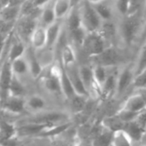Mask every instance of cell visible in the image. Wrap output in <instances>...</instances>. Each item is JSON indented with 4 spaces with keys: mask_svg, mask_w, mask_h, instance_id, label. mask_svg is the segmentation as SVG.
<instances>
[{
    "mask_svg": "<svg viewBox=\"0 0 146 146\" xmlns=\"http://www.w3.org/2000/svg\"><path fill=\"white\" fill-rule=\"evenodd\" d=\"M143 21L140 10L117 19L120 46L122 49L126 50L137 49V40Z\"/></svg>",
    "mask_w": 146,
    "mask_h": 146,
    "instance_id": "6da1fadb",
    "label": "cell"
},
{
    "mask_svg": "<svg viewBox=\"0 0 146 146\" xmlns=\"http://www.w3.org/2000/svg\"><path fill=\"white\" fill-rule=\"evenodd\" d=\"M126 50L114 45L108 46L101 54L89 58L92 65H100L106 68H115L120 67L127 62L126 61L125 56Z\"/></svg>",
    "mask_w": 146,
    "mask_h": 146,
    "instance_id": "7a4b0ae2",
    "label": "cell"
},
{
    "mask_svg": "<svg viewBox=\"0 0 146 146\" xmlns=\"http://www.w3.org/2000/svg\"><path fill=\"white\" fill-rule=\"evenodd\" d=\"M135 79V72L133 60L119 67L116 79V87L114 92V98H120L126 94L127 91L133 87Z\"/></svg>",
    "mask_w": 146,
    "mask_h": 146,
    "instance_id": "3957f363",
    "label": "cell"
},
{
    "mask_svg": "<svg viewBox=\"0 0 146 146\" xmlns=\"http://www.w3.org/2000/svg\"><path fill=\"white\" fill-rule=\"evenodd\" d=\"M82 26L88 33L98 32L102 24V20L100 18L93 5L86 0H81L77 3Z\"/></svg>",
    "mask_w": 146,
    "mask_h": 146,
    "instance_id": "277c9868",
    "label": "cell"
},
{
    "mask_svg": "<svg viewBox=\"0 0 146 146\" xmlns=\"http://www.w3.org/2000/svg\"><path fill=\"white\" fill-rule=\"evenodd\" d=\"M108 45L106 40L101 36L98 32L88 33L85 40L83 44L82 49L85 55L89 57H94L101 54Z\"/></svg>",
    "mask_w": 146,
    "mask_h": 146,
    "instance_id": "5b68a950",
    "label": "cell"
},
{
    "mask_svg": "<svg viewBox=\"0 0 146 146\" xmlns=\"http://www.w3.org/2000/svg\"><path fill=\"white\" fill-rule=\"evenodd\" d=\"M39 24V21L29 16H20L15 22L14 29L15 35L25 44L29 42V38Z\"/></svg>",
    "mask_w": 146,
    "mask_h": 146,
    "instance_id": "8992f818",
    "label": "cell"
},
{
    "mask_svg": "<svg viewBox=\"0 0 146 146\" xmlns=\"http://www.w3.org/2000/svg\"><path fill=\"white\" fill-rule=\"evenodd\" d=\"M67 115L61 111H49V112H39L34 116L29 118L24 122L29 123H39V124H49L55 125L58 123L65 122L67 119Z\"/></svg>",
    "mask_w": 146,
    "mask_h": 146,
    "instance_id": "52a82bcc",
    "label": "cell"
},
{
    "mask_svg": "<svg viewBox=\"0 0 146 146\" xmlns=\"http://www.w3.org/2000/svg\"><path fill=\"white\" fill-rule=\"evenodd\" d=\"M13 77L10 62L7 59L2 63L0 68V104L9 97V88Z\"/></svg>",
    "mask_w": 146,
    "mask_h": 146,
    "instance_id": "ba28073f",
    "label": "cell"
},
{
    "mask_svg": "<svg viewBox=\"0 0 146 146\" xmlns=\"http://www.w3.org/2000/svg\"><path fill=\"white\" fill-rule=\"evenodd\" d=\"M77 71H78V74L80 76L81 80L83 81L85 88L87 89V91L89 94V97L92 95H96V97L101 96L100 91L94 80L92 66L81 65V66L77 67Z\"/></svg>",
    "mask_w": 146,
    "mask_h": 146,
    "instance_id": "9c48e42d",
    "label": "cell"
},
{
    "mask_svg": "<svg viewBox=\"0 0 146 146\" xmlns=\"http://www.w3.org/2000/svg\"><path fill=\"white\" fill-rule=\"evenodd\" d=\"M44 87L51 93L61 94V84L59 78V67H52L49 72L42 77Z\"/></svg>",
    "mask_w": 146,
    "mask_h": 146,
    "instance_id": "30bf717a",
    "label": "cell"
},
{
    "mask_svg": "<svg viewBox=\"0 0 146 146\" xmlns=\"http://www.w3.org/2000/svg\"><path fill=\"white\" fill-rule=\"evenodd\" d=\"M21 3H9L0 8V21L14 25L21 15Z\"/></svg>",
    "mask_w": 146,
    "mask_h": 146,
    "instance_id": "8fae6325",
    "label": "cell"
},
{
    "mask_svg": "<svg viewBox=\"0 0 146 146\" xmlns=\"http://www.w3.org/2000/svg\"><path fill=\"white\" fill-rule=\"evenodd\" d=\"M0 108L7 114L19 115L26 109L25 100L22 97L9 96L2 104H0Z\"/></svg>",
    "mask_w": 146,
    "mask_h": 146,
    "instance_id": "7c38bea8",
    "label": "cell"
},
{
    "mask_svg": "<svg viewBox=\"0 0 146 146\" xmlns=\"http://www.w3.org/2000/svg\"><path fill=\"white\" fill-rule=\"evenodd\" d=\"M24 56L28 64V70H29L30 75L34 79L40 77L43 73L44 68L38 59L36 51L32 47L29 46L28 49L27 48V50Z\"/></svg>",
    "mask_w": 146,
    "mask_h": 146,
    "instance_id": "4fadbf2b",
    "label": "cell"
},
{
    "mask_svg": "<svg viewBox=\"0 0 146 146\" xmlns=\"http://www.w3.org/2000/svg\"><path fill=\"white\" fill-rule=\"evenodd\" d=\"M126 110H128L134 114H139L141 111L146 110V105L142 98V97L137 92H133L129 95L124 101L122 106L120 107Z\"/></svg>",
    "mask_w": 146,
    "mask_h": 146,
    "instance_id": "5bb4252c",
    "label": "cell"
},
{
    "mask_svg": "<svg viewBox=\"0 0 146 146\" xmlns=\"http://www.w3.org/2000/svg\"><path fill=\"white\" fill-rule=\"evenodd\" d=\"M136 145L143 143V139L146 135V130L143 129L135 121L125 123L122 129Z\"/></svg>",
    "mask_w": 146,
    "mask_h": 146,
    "instance_id": "9a60e30c",
    "label": "cell"
},
{
    "mask_svg": "<svg viewBox=\"0 0 146 146\" xmlns=\"http://www.w3.org/2000/svg\"><path fill=\"white\" fill-rule=\"evenodd\" d=\"M28 43H29V46L32 47L35 51H39L45 49L46 46V27L38 24L30 37Z\"/></svg>",
    "mask_w": 146,
    "mask_h": 146,
    "instance_id": "2e32d148",
    "label": "cell"
},
{
    "mask_svg": "<svg viewBox=\"0 0 146 146\" xmlns=\"http://www.w3.org/2000/svg\"><path fill=\"white\" fill-rule=\"evenodd\" d=\"M46 48L52 49L54 48L61 36L62 32V23L61 20H57L53 24L46 27Z\"/></svg>",
    "mask_w": 146,
    "mask_h": 146,
    "instance_id": "e0dca14e",
    "label": "cell"
},
{
    "mask_svg": "<svg viewBox=\"0 0 146 146\" xmlns=\"http://www.w3.org/2000/svg\"><path fill=\"white\" fill-rule=\"evenodd\" d=\"M65 70L67 72V74H68L71 81V84L73 86L76 94L85 96V97H89V94L87 89L85 88L83 81L80 79L78 71H77V67H76V64L70 68H65Z\"/></svg>",
    "mask_w": 146,
    "mask_h": 146,
    "instance_id": "ac0fdd59",
    "label": "cell"
},
{
    "mask_svg": "<svg viewBox=\"0 0 146 146\" xmlns=\"http://www.w3.org/2000/svg\"><path fill=\"white\" fill-rule=\"evenodd\" d=\"M92 5L94 9H96V13L98 14V15L100 16V18L102 20V21H109L117 20V16L115 15L112 3L108 2V0H105L103 2L92 4Z\"/></svg>",
    "mask_w": 146,
    "mask_h": 146,
    "instance_id": "d6986e66",
    "label": "cell"
},
{
    "mask_svg": "<svg viewBox=\"0 0 146 146\" xmlns=\"http://www.w3.org/2000/svg\"><path fill=\"white\" fill-rule=\"evenodd\" d=\"M27 47L26 44L22 41L16 35L15 38V40H12L9 45V49L8 50V56L7 60L9 62H13L22 56H23L26 53Z\"/></svg>",
    "mask_w": 146,
    "mask_h": 146,
    "instance_id": "ffe728a7",
    "label": "cell"
},
{
    "mask_svg": "<svg viewBox=\"0 0 146 146\" xmlns=\"http://www.w3.org/2000/svg\"><path fill=\"white\" fill-rule=\"evenodd\" d=\"M53 3L54 0H52L51 2H49L48 3H46L45 6L41 8L40 18H39V25L44 27H47L57 21L54 12V8H53Z\"/></svg>",
    "mask_w": 146,
    "mask_h": 146,
    "instance_id": "44dd1931",
    "label": "cell"
},
{
    "mask_svg": "<svg viewBox=\"0 0 146 146\" xmlns=\"http://www.w3.org/2000/svg\"><path fill=\"white\" fill-rule=\"evenodd\" d=\"M77 56L74 50V47L70 44H65L60 50V64L65 68H70L76 64Z\"/></svg>",
    "mask_w": 146,
    "mask_h": 146,
    "instance_id": "7402d4cb",
    "label": "cell"
},
{
    "mask_svg": "<svg viewBox=\"0 0 146 146\" xmlns=\"http://www.w3.org/2000/svg\"><path fill=\"white\" fill-rule=\"evenodd\" d=\"M59 78H60V84H61V91L62 94L70 100L76 95L75 90L71 84V81L67 74L65 68L60 64L59 66Z\"/></svg>",
    "mask_w": 146,
    "mask_h": 146,
    "instance_id": "603a6c76",
    "label": "cell"
},
{
    "mask_svg": "<svg viewBox=\"0 0 146 146\" xmlns=\"http://www.w3.org/2000/svg\"><path fill=\"white\" fill-rule=\"evenodd\" d=\"M133 62L135 76L146 69V40L143 42L136 50V56Z\"/></svg>",
    "mask_w": 146,
    "mask_h": 146,
    "instance_id": "cb8c5ba5",
    "label": "cell"
},
{
    "mask_svg": "<svg viewBox=\"0 0 146 146\" xmlns=\"http://www.w3.org/2000/svg\"><path fill=\"white\" fill-rule=\"evenodd\" d=\"M65 26L67 27L68 32L74 30L76 28H78L82 26L81 23V17H80V12L77 4L71 7L69 13L65 16Z\"/></svg>",
    "mask_w": 146,
    "mask_h": 146,
    "instance_id": "d4e9b609",
    "label": "cell"
},
{
    "mask_svg": "<svg viewBox=\"0 0 146 146\" xmlns=\"http://www.w3.org/2000/svg\"><path fill=\"white\" fill-rule=\"evenodd\" d=\"M113 133L102 125V129L95 136L91 146H110L112 145Z\"/></svg>",
    "mask_w": 146,
    "mask_h": 146,
    "instance_id": "484cf974",
    "label": "cell"
},
{
    "mask_svg": "<svg viewBox=\"0 0 146 146\" xmlns=\"http://www.w3.org/2000/svg\"><path fill=\"white\" fill-rule=\"evenodd\" d=\"M91 66H92V71H93L95 83L97 86V87L100 91V93H101L102 87L108 78L110 68H106V67L100 66V65H91Z\"/></svg>",
    "mask_w": 146,
    "mask_h": 146,
    "instance_id": "4316f807",
    "label": "cell"
},
{
    "mask_svg": "<svg viewBox=\"0 0 146 146\" xmlns=\"http://www.w3.org/2000/svg\"><path fill=\"white\" fill-rule=\"evenodd\" d=\"M25 106L30 110L42 112L46 107V102L44 98L40 95H32L28 98V100H25Z\"/></svg>",
    "mask_w": 146,
    "mask_h": 146,
    "instance_id": "83f0119b",
    "label": "cell"
},
{
    "mask_svg": "<svg viewBox=\"0 0 146 146\" xmlns=\"http://www.w3.org/2000/svg\"><path fill=\"white\" fill-rule=\"evenodd\" d=\"M68 33H69V38L71 40L70 44L72 46L75 45L78 48H82L85 38L88 34V32L84 29V27L81 26L78 28L69 31Z\"/></svg>",
    "mask_w": 146,
    "mask_h": 146,
    "instance_id": "f1b7e54d",
    "label": "cell"
},
{
    "mask_svg": "<svg viewBox=\"0 0 146 146\" xmlns=\"http://www.w3.org/2000/svg\"><path fill=\"white\" fill-rule=\"evenodd\" d=\"M10 64H11V69H12L13 74L17 76L20 79H21V77H22L29 73L28 64L25 56L11 62Z\"/></svg>",
    "mask_w": 146,
    "mask_h": 146,
    "instance_id": "f546056e",
    "label": "cell"
},
{
    "mask_svg": "<svg viewBox=\"0 0 146 146\" xmlns=\"http://www.w3.org/2000/svg\"><path fill=\"white\" fill-rule=\"evenodd\" d=\"M71 7V0H54L53 8L57 20L65 18Z\"/></svg>",
    "mask_w": 146,
    "mask_h": 146,
    "instance_id": "4dcf8cb0",
    "label": "cell"
},
{
    "mask_svg": "<svg viewBox=\"0 0 146 146\" xmlns=\"http://www.w3.org/2000/svg\"><path fill=\"white\" fill-rule=\"evenodd\" d=\"M70 126H71V124L69 122H66V121L52 125L50 127L46 128L45 131H43L39 135V137L52 138V137H55V136L60 135L61 133H65L70 127Z\"/></svg>",
    "mask_w": 146,
    "mask_h": 146,
    "instance_id": "1f68e13d",
    "label": "cell"
},
{
    "mask_svg": "<svg viewBox=\"0 0 146 146\" xmlns=\"http://www.w3.org/2000/svg\"><path fill=\"white\" fill-rule=\"evenodd\" d=\"M112 5L117 19L124 17L131 12V0H112Z\"/></svg>",
    "mask_w": 146,
    "mask_h": 146,
    "instance_id": "d6a6232c",
    "label": "cell"
},
{
    "mask_svg": "<svg viewBox=\"0 0 146 146\" xmlns=\"http://www.w3.org/2000/svg\"><path fill=\"white\" fill-rule=\"evenodd\" d=\"M88 98H89V97L76 94L73 98H71L69 100L70 104H71V111L75 114L83 112L88 104Z\"/></svg>",
    "mask_w": 146,
    "mask_h": 146,
    "instance_id": "836d02e7",
    "label": "cell"
},
{
    "mask_svg": "<svg viewBox=\"0 0 146 146\" xmlns=\"http://www.w3.org/2000/svg\"><path fill=\"white\" fill-rule=\"evenodd\" d=\"M112 145L113 146H135L123 130H119L113 133Z\"/></svg>",
    "mask_w": 146,
    "mask_h": 146,
    "instance_id": "e575fe53",
    "label": "cell"
},
{
    "mask_svg": "<svg viewBox=\"0 0 146 146\" xmlns=\"http://www.w3.org/2000/svg\"><path fill=\"white\" fill-rule=\"evenodd\" d=\"M23 93H24V86L21 79L13 74L9 88V96L22 97Z\"/></svg>",
    "mask_w": 146,
    "mask_h": 146,
    "instance_id": "d590c367",
    "label": "cell"
},
{
    "mask_svg": "<svg viewBox=\"0 0 146 146\" xmlns=\"http://www.w3.org/2000/svg\"><path fill=\"white\" fill-rule=\"evenodd\" d=\"M123 123H127L130 121H134L135 117L137 116L138 114H134L132 113L128 110H126L122 108H120V110H118V111L114 114Z\"/></svg>",
    "mask_w": 146,
    "mask_h": 146,
    "instance_id": "8d00e7d4",
    "label": "cell"
},
{
    "mask_svg": "<svg viewBox=\"0 0 146 146\" xmlns=\"http://www.w3.org/2000/svg\"><path fill=\"white\" fill-rule=\"evenodd\" d=\"M146 40V20L143 21L139 33V37H138V40H137V49L138 47Z\"/></svg>",
    "mask_w": 146,
    "mask_h": 146,
    "instance_id": "74e56055",
    "label": "cell"
},
{
    "mask_svg": "<svg viewBox=\"0 0 146 146\" xmlns=\"http://www.w3.org/2000/svg\"><path fill=\"white\" fill-rule=\"evenodd\" d=\"M134 121L143 128L146 130V110L141 111L140 113H139L137 115V116L135 117Z\"/></svg>",
    "mask_w": 146,
    "mask_h": 146,
    "instance_id": "f35d334b",
    "label": "cell"
},
{
    "mask_svg": "<svg viewBox=\"0 0 146 146\" xmlns=\"http://www.w3.org/2000/svg\"><path fill=\"white\" fill-rule=\"evenodd\" d=\"M134 91L137 92L142 97V98H143V100H144V102H145V104L146 105V87L136 88V89H134Z\"/></svg>",
    "mask_w": 146,
    "mask_h": 146,
    "instance_id": "ab89813d",
    "label": "cell"
},
{
    "mask_svg": "<svg viewBox=\"0 0 146 146\" xmlns=\"http://www.w3.org/2000/svg\"><path fill=\"white\" fill-rule=\"evenodd\" d=\"M52 0H33L34 3L35 4V6L39 7V8H42L43 6H45L46 3H48L49 2H51Z\"/></svg>",
    "mask_w": 146,
    "mask_h": 146,
    "instance_id": "60d3db41",
    "label": "cell"
},
{
    "mask_svg": "<svg viewBox=\"0 0 146 146\" xmlns=\"http://www.w3.org/2000/svg\"><path fill=\"white\" fill-rule=\"evenodd\" d=\"M140 12L142 15V17L144 20H146V0H143L141 8H140Z\"/></svg>",
    "mask_w": 146,
    "mask_h": 146,
    "instance_id": "b9f144b4",
    "label": "cell"
},
{
    "mask_svg": "<svg viewBox=\"0 0 146 146\" xmlns=\"http://www.w3.org/2000/svg\"><path fill=\"white\" fill-rule=\"evenodd\" d=\"M5 42H6V40H2V41H0V58H1V56H2L3 51V50H4Z\"/></svg>",
    "mask_w": 146,
    "mask_h": 146,
    "instance_id": "7bdbcfd3",
    "label": "cell"
},
{
    "mask_svg": "<svg viewBox=\"0 0 146 146\" xmlns=\"http://www.w3.org/2000/svg\"><path fill=\"white\" fill-rule=\"evenodd\" d=\"M86 1H88V2H89V3H91V4H96V3L103 2V1H105V0H86Z\"/></svg>",
    "mask_w": 146,
    "mask_h": 146,
    "instance_id": "ee69618b",
    "label": "cell"
},
{
    "mask_svg": "<svg viewBox=\"0 0 146 146\" xmlns=\"http://www.w3.org/2000/svg\"><path fill=\"white\" fill-rule=\"evenodd\" d=\"M141 146H146V142H145V143H142V144H141Z\"/></svg>",
    "mask_w": 146,
    "mask_h": 146,
    "instance_id": "f6af8a7d",
    "label": "cell"
}]
</instances>
